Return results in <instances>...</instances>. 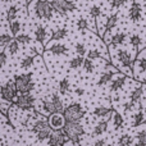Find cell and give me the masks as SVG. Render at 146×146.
<instances>
[{"instance_id":"17","label":"cell","mask_w":146,"mask_h":146,"mask_svg":"<svg viewBox=\"0 0 146 146\" xmlns=\"http://www.w3.org/2000/svg\"><path fill=\"white\" fill-rule=\"evenodd\" d=\"M108 126H109V122L106 121V119L99 121V123L96 124L95 128H94L92 135H94V136H100V135H103L104 132L108 131Z\"/></svg>"},{"instance_id":"50","label":"cell","mask_w":146,"mask_h":146,"mask_svg":"<svg viewBox=\"0 0 146 146\" xmlns=\"http://www.w3.org/2000/svg\"><path fill=\"white\" fill-rule=\"evenodd\" d=\"M1 146H8V145H7V144H5V142H4V141H3V142H1Z\"/></svg>"},{"instance_id":"16","label":"cell","mask_w":146,"mask_h":146,"mask_svg":"<svg viewBox=\"0 0 146 146\" xmlns=\"http://www.w3.org/2000/svg\"><path fill=\"white\" fill-rule=\"evenodd\" d=\"M46 128H50L49 122L45 121V119H37L32 126V132L37 135V133H40L41 131H44V129H46Z\"/></svg>"},{"instance_id":"20","label":"cell","mask_w":146,"mask_h":146,"mask_svg":"<svg viewBox=\"0 0 146 146\" xmlns=\"http://www.w3.org/2000/svg\"><path fill=\"white\" fill-rule=\"evenodd\" d=\"M68 35V30L66 27H62L58 28V30L53 31V35H51V40L54 41H59V40H63L66 36Z\"/></svg>"},{"instance_id":"31","label":"cell","mask_w":146,"mask_h":146,"mask_svg":"<svg viewBox=\"0 0 146 146\" xmlns=\"http://www.w3.org/2000/svg\"><path fill=\"white\" fill-rule=\"evenodd\" d=\"M17 13H18V8L17 7H10L9 9H8V12H7V19L9 21V23L10 22H13V21H15L14 18H17Z\"/></svg>"},{"instance_id":"54","label":"cell","mask_w":146,"mask_h":146,"mask_svg":"<svg viewBox=\"0 0 146 146\" xmlns=\"http://www.w3.org/2000/svg\"><path fill=\"white\" fill-rule=\"evenodd\" d=\"M27 146H30V145H27Z\"/></svg>"},{"instance_id":"3","label":"cell","mask_w":146,"mask_h":146,"mask_svg":"<svg viewBox=\"0 0 146 146\" xmlns=\"http://www.w3.org/2000/svg\"><path fill=\"white\" fill-rule=\"evenodd\" d=\"M85 114H86V111H85V109L81 106V104L73 103L66 108L63 115H64V118H66L67 123H78V122L85 117Z\"/></svg>"},{"instance_id":"6","label":"cell","mask_w":146,"mask_h":146,"mask_svg":"<svg viewBox=\"0 0 146 146\" xmlns=\"http://www.w3.org/2000/svg\"><path fill=\"white\" fill-rule=\"evenodd\" d=\"M14 105L22 110H31L35 106V98L31 94H19L14 100Z\"/></svg>"},{"instance_id":"28","label":"cell","mask_w":146,"mask_h":146,"mask_svg":"<svg viewBox=\"0 0 146 146\" xmlns=\"http://www.w3.org/2000/svg\"><path fill=\"white\" fill-rule=\"evenodd\" d=\"M126 37H127V35L124 32H118V33H115V35L111 36L110 44H113V45H121V44L124 42Z\"/></svg>"},{"instance_id":"29","label":"cell","mask_w":146,"mask_h":146,"mask_svg":"<svg viewBox=\"0 0 146 146\" xmlns=\"http://www.w3.org/2000/svg\"><path fill=\"white\" fill-rule=\"evenodd\" d=\"M69 87H71V85H69V81L68 78H63V80L59 82V92L60 94H67L69 91Z\"/></svg>"},{"instance_id":"5","label":"cell","mask_w":146,"mask_h":146,"mask_svg":"<svg viewBox=\"0 0 146 146\" xmlns=\"http://www.w3.org/2000/svg\"><path fill=\"white\" fill-rule=\"evenodd\" d=\"M19 95L14 86V81H8L5 85L1 86V99L3 101H8V103H14L17 96Z\"/></svg>"},{"instance_id":"33","label":"cell","mask_w":146,"mask_h":146,"mask_svg":"<svg viewBox=\"0 0 146 146\" xmlns=\"http://www.w3.org/2000/svg\"><path fill=\"white\" fill-rule=\"evenodd\" d=\"M53 133V129L51 128H46L44 131H41L40 133H37V140L38 141H44V140H49V137Z\"/></svg>"},{"instance_id":"39","label":"cell","mask_w":146,"mask_h":146,"mask_svg":"<svg viewBox=\"0 0 146 146\" xmlns=\"http://www.w3.org/2000/svg\"><path fill=\"white\" fill-rule=\"evenodd\" d=\"M77 28L81 31H85V30H88V21L86 18H80L77 21Z\"/></svg>"},{"instance_id":"19","label":"cell","mask_w":146,"mask_h":146,"mask_svg":"<svg viewBox=\"0 0 146 146\" xmlns=\"http://www.w3.org/2000/svg\"><path fill=\"white\" fill-rule=\"evenodd\" d=\"M111 111L113 110H111L110 108H108V106H96V108L92 110V113L95 117L104 118V117H106V115H110Z\"/></svg>"},{"instance_id":"10","label":"cell","mask_w":146,"mask_h":146,"mask_svg":"<svg viewBox=\"0 0 146 146\" xmlns=\"http://www.w3.org/2000/svg\"><path fill=\"white\" fill-rule=\"evenodd\" d=\"M117 55H118V59L122 63V66L126 67V68H129V69L132 68V66H133V59H132L131 54H129L128 51L124 50V49H118Z\"/></svg>"},{"instance_id":"23","label":"cell","mask_w":146,"mask_h":146,"mask_svg":"<svg viewBox=\"0 0 146 146\" xmlns=\"http://www.w3.org/2000/svg\"><path fill=\"white\" fill-rule=\"evenodd\" d=\"M35 36H36V40L38 41V42H41V44H44L45 45V42H46V30L42 27V26H37V28H36V31H35Z\"/></svg>"},{"instance_id":"25","label":"cell","mask_w":146,"mask_h":146,"mask_svg":"<svg viewBox=\"0 0 146 146\" xmlns=\"http://www.w3.org/2000/svg\"><path fill=\"white\" fill-rule=\"evenodd\" d=\"M146 117H145V113L144 110H139L136 114L133 115V122H132V126L133 127H139L141 124H144Z\"/></svg>"},{"instance_id":"9","label":"cell","mask_w":146,"mask_h":146,"mask_svg":"<svg viewBox=\"0 0 146 146\" xmlns=\"http://www.w3.org/2000/svg\"><path fill=\"white\" fill-rule=\"evenodd\" d=\"M48 122L53 131H60V129L64 128V126H66V123H67L63 114H58V113L51 114L48 118Z\"/></svg>"},{"instance_id":"30","label":"cell","mask_w":146,"mask_h":146,"mask_svg":"<svg viewBox=\"0 0 146 146\" xmlns=\"http://www.w3.org/2000/svg\"><path fill=\"white\" fill-rule=\"evenodd\" d=\"M132 141H133L132 136H129V135H122L118 140V145L119 146H129L132 144Z\"/></svg>"},{"instance_id":"36","label":"cell","mask_w":146,"mask_h":146,"mask_svg":"<svg viewBox=\"0 0 146 146\" xmlns=\"http://www.w3.org/2000/svg\"><path fill=\"white\" fill-rule=\"evenodd\" d=\"M136 140L139 146H146V129L145 131H140L136 135Z\"/></svg>"},{"instance_id":"13","label":"cell","mask_w":146,"mask_h":146,"mask_svg":"<svg viewBox=\"0 0 146 146\" xmlns=\"http://www.w3.org/2000/svg\"><path fill=\"white\" fill-rule=\"evenodd\" d=\"M48 50L54 55H63V54H66L68 51V48L66 45H63V44H53V45H50L48 48Z\"/></svg>"},{"instance_id":"52","label":"cell","mask_w":146,"mask_h":146,"mask_svg":"<svg viewBox=\"0 0 146 146\" xmlns=\"http://www.w3.org/2000/svg\"><path fill=\"white\" fill-rule=\"evenodd\" d=\"M87 1H94V0H87Z\"/></svg>"},{"instance_id":"32","label":"cell","mask_w":146,"mask_h":146,"mask_svg":"<svg viewBox=\"0 0 146 146\" xmlns=\"http://www.w3.org/2000/svg\"><path fill=\"white\" fill-rule=\"evenodd\" d=\"M14 40V38L12 37L10 35H8V33H1V37H0V42H1V50H4V48L7 45H9L12 41Z\"/></svg>"},{"instance_id":"22","label":"cell","mask_w":146,"mask_h":146,"mask_svg":"<svg viewBox=\"0 0 146 146\" xmlns=\"http://www.w3.org/2000/svg\"><path fill=\"white\" fill-rule=\"evenodd\" d=\"M139 71L146 73V55H139L136 60V67H135V74H136Z\"/></svg>"},{"instance_id":"18","label":"cell","mask_w":146,"mask_h":146,"mask_svg":"<svg viewBox=\"0 0 146 146\" xmlns=\"http://www.w3.org/2000/svg\"><path fill=\"white\" fill-rule=\"evenodd\" d=\"M113 77H114V72H111V71L104 72L103 74L100 76V78H99V81H98V83H96V85H98V86L108 85L109 82H111V81H113Z\"/></svg>"},{"instance_id":"51","label":"cell","mask_w":146,"mask_h":146,"mask_svg":"<svg viewBox=\"0 0 146 146\" xmlns=\"http://www.w3.org/2000/svg\"><path fill=\"white\" fill-rule=\"evenodd\" d=\"M3 1H5V0H3ZM7 1H13V0H7Z\"/></svg>"},{"instance_id":"47","label":"cell","mask_w":146,"mask_h":146,"mask_svg":"<svg viewBox=\"0 0 146 146\" xmlns=\"http://www.w3.org/2000/svg\"><path fill=\"white\" fill-rule=\"evenodd\" d=\"M106 145V141L104 139H98L95 140V142H94L92 146H105Z\"/></svg>"},{"instance_id":"41","label":"cell","mask_w":146,"mask_h":146,"mask_svg":"<svg viewBox=\"0 0 146 146\" xmlns=\"http://www.w3.org/2000/svg\"><path fill=\"white\" fill-rule=\"evenodd\" d=\"M15 40L18 41L19 44H28L31 41V37L28 35H25V33H19V35L15 36Z\"/></svg>"},{"instance_id":"49","label":"cell","mask_w":146,"mask_h":146,"mask_svg":"<svg viewBox=\"0 0 146 146\" xmlns=\"http://www.w3.org/2000/svg\"><path fill=\"white\" fill-rule=\"evenodd\" d=\"M132 105H133V103H131V101H129V103H126L124 104V110H129V109L132 108Z\"/></svg>"},{"instance_id":"37","label":"cell","mask_w":146,"mask_h":146,"mask_svg":"<svg viewBox=\"0 0 146 146\" xmlns=\"http://www.w3.org/2000/svg\"><path fill=\"white\" fill-rule=\"evenodd\" d=\"M18 44H19V42H18V41L14 38V40H13L12 42H10L9 45H8V48H7V49H8V51H9V54L14 55V54H17V53H18V49H19Z\"/></svg>"},{"instance_id":"8","label":"cell","mask_w":146,"mask_h":146,"mask_svg":"<svg viewBox=\"0 0 146 146\" xmlns=\"http://www.w3.org/2000/svg\"><path fill=\"white\" fill-rule=\"evenodd\" d=\"M67 142H68V137L66 136L63 129H60V131H53L51 136L48 140V146H64Z\"/></svg>"},{"instance_id":"7","label":"cell","mask_w":146,"mask_h":146,"mask_svg":"<svg viewBox=\"0 0 146 146\" xmlns=\"http://www.w3.org/2000/svg\"><path fill=\"white\" fill-rule=\"evenodd\" d=\"M51 5L54 10L62 15L67 14L68 12H73L76 9V4L73 0H53Z\"/></svg>"},{"instance_id":"43","label":"cell","mask_w":146,"mask_h":146,"mask_svg":"<svg viewBox=\"0 0 146 146\" xmlns=\"http://www.w3.org/2000/svg\"><path fill=\"white\" fill-rule=\"evenodd\" d=\"M100 56H101L100 51L96 50V49H91V50L88 51V54H87V59H90V60L98 59V58H100Z\"/></svg>"},{"instance_id":"35","label":"cell","mask_w":146,"mask_h":146,"mask_svg":"<svg viewBox=\"0 0 146 146\" xmlns=\"http://www.w3.org/2000/svg\"><path fill=\"white\" fill-rule=\"evenodd\" d=\"M33 62H35L33 56H26V58H23L22 62H21V67H22L23 69H28L33 64Z\"/></svg>"},{"instance_id":"48","label":"cell","mask_w":146,"mask_h":146,"mask_svg":"<svg viewBox=\"0 0 146 146\" xmlns=\"http://www.w3.org/2000/svg\"><path fill=\"white\" fill-rule=\"evenodd\" d=\"M74 94H76V95H78V96H81V95H83V94H85V90H83V88H76Z\"/></svg>"},{"instance_id":"4","label":"cell","mask_w":146,"mask_h":146,"mask_svg":"<svg viewBox=\"0 0 146 146\" xmlns=\"http://www.w3.org/2000/svg\"><path fill=\"white\" fill-rule=\"evenodd\" d=\"M63 132L68 137L69 141H72L73 144H80L81 137L85 135V128L80 122L78 123H66Z\"/></svg>"},{"instance_id":"45","label":"cell","mask_w":146,"mask_h":146,"mask_svg":"<svg viewBox=\"0 0 146 146\" xmlns=\"http://www.w3.org/2000/svg\"><path fill=\"white\" fill-rule=\"evenodd\" d=\"M128 1V0H110V7L111 8H121L122 5H124Z\"/></svg>"},{"instance_id":"53","label":"cell","mask_w":146,"mask_h":146,"mask_svg":"<svg viewBox=\"0 0 146 146\" xmlns=\"http://www.w3.org/2000/svg\"><path fill=\"white\" fill-rule=\"evenodd\" d=\"M142 1H145V3H146V0H142Z\"/></svg>"},{"instance_id":"24","label":"cell","mask_w":146,"mask_h":146,"mask_svg":"<svg viewBox=\"0 0 146 146\" xmlns=\"http://www.w3.org/2000/svg\"><path fill=\"white\" fill-rule=\"evenodd\" d=\"M113 126H114V129H119L122 128V126H123L124 121H123V117H122V114H119L118 111L113 110Z\"/></svg>"},{"instance_id":"40","label":"cell","mask_w":146,"mask_h":146,"mask_svg":"<svg viewBox=\"0 0 146 146\" xmlns=\"http://www.w3.org/2000/svg\"><path fill=\"white\" fill-rule=\"evenodd\" d=\"M83 71H85L86 73H92L94 72L92 60H90V59H87V58L85 59V63H83Z\"/></svg>"},{"instance_id":"2","label":"cell","mask_w":146,"mask_h":146,"mask_svg":"<svg viewBox=\"0 0 146 146\" xmlns=\"http://www.w3.org/2000/svg\"><path fill=\"white\" fill-rule=\"evenodd\" d=\"M13 81H14V86L18 94H30L35 88V83L32 82V73L14 76Z\"/></svg>"},{"instance_id":"46","label":"cell","mask_w":146,"mask_h":146,"mask_svg":"<svg viewBox=\"0 0 146 146\" xmlns=\"http://www.w3.org/2000/svg\"><path fill=\"white\" fill-rule=\"evenodd\" d=\"M0 64H1V67H5V64H7V53H5V50H1V54H0Z\"/></svg>"},{"instance_id":"26","label":"cell","mask_w":146,"mask_h":146,"mask_svg":"<svg viewBox=\"0 0 146 146\" xmlns=\"http://www.w3.org/2000/svg\"><path fill=\"white\" fill-rule=\"evenodd\" d=\"M83 63H85V59L82 56H74V58H72L69 60L68 66L71 69H78L81 67H83Z\"/></svg>"},{"instance_id":"27","label":"cell","mask_w":146,"mask_h":146,"mask_svg":"<svg viewBox=\"0 0 146 146\" xmlns=\"http://www.w3.org/2000/svg\"><path fill=\"white\" fill-rule=\"evenodd\" d=\"M141 96H142V86L140 85L139 87H136L131 92V95H129V101L135 104V103H137V101H140Z\"/></svg>"},{"instance_id":"1","label":"cell","mask_w":146,"mask_h":146,"mask_svg":"<svg viewBox=\"0 0 146 146\" xmlns=\"http://www.w3.org/2000/svg\"><path fill=\"white\" fill-rule=\"evenodd\" d=\"M30 12L33 9L35 15L41 19H50L54 12L51 1H48V0H35V1L30 3Z\"/></svg>"},{"instance_id":"15","label":"cell","mask_w":146,"mask_h":146,"mask_svg":"<svg viewBox=\"0 0 146 146\" xmlns=\"http://www.w3.org/2000/svg\"><path fill=\"white\" fill-rule=\"evenodd\" d=\"M51 103H53L54 106H55V111H56V113H58V114H63L64 113L66 108H64L63 101H62V99L59 98V95L56 92L51 95Z\"/></svg>"},{"instance_id":"11","label":"cell","mask_w":146,"mask_h":146,"mask_svg":"<svg viewBox=\"0 0 146 146\" xmlns=\"http://www.w3.org/2000/svg\"><path fill=\"white\" fill-rule=\"evenodd\" d=\"M141 13H142L141 5L137 3V0H133L131 8H129V18H131L132 22H139L141 19Z\"/></svg>"},{"instance_id":"38","label":"cell","mask_w":146,"mask_h":146,"mask_svg":"<svg viewBox=\"0 0 146 146\" xmlns=\"http://www.w3.org/2000/svg\"><path fill=\"white\" fill-rule=\"evenodd\" d=\"M74 49H76V53L78 54V56H82V58H83V55L87 53V50H86V45H85V44H82V42H77V44H76Z\"/></svg>"},{"instance_id":"14","label":"cell","mask_w":146,"mask_h":146,"mask_svg":"<svg viewBox=\"0 0 146 146\" xmlns=\"http://www.w3.org/2000/svg\"><path fill=\"white\" fill-rule=\"evenodd\" d=\"M41 109H42V113L50 117L51 114H55V106L51 103V100H41Z\"/></svg>"},{"instance_id":"42","label":"cell","mask_w":146,"mask_h":146,"mask_svg":"<svg viewBox=\"0 0 146 146\" xmlns=\"http://www.w3.org/2000/svg\"><path fill=\"white\" fill-rule=\"evenodd\" d=\"M101 14V9L99 5H92V7L90 8V15L94 18H98L99 15Z\"/></svg>"},{"instance_id":"34","label":"cell","mask_w":146,"mask_h":146,"mask_svg":"<svg viewBox=\"0 0 146 146\" xmlns=\"http://www.w3.org/2000/svg\"><path fill=\"white\" fill-rule=\"evenodd\" d=\"M9 27H10L12 33L14 35V37L17 35H19V33H18V32H19V30H21V22H19V21L15 19V21H13V22H10L9 23Z\"/></svg>"},{"instance_id":"21","label":"cell","mask_w":146,"mask_h":146,"mask_svg":"<svg viewBox=\"0 0 146 146\" xmlns=\"http://www.w3.org/2000/svg\"><path fill=\"white\" fill-rule=\"evenodd\" d=\"M118 23V14H111L110 17H108L106 19V25H105V32H110Z\"/></svg>"},{"instance_id":"44","label":"cell","mask_w":146,"mask_h":146,"mask_svg":"<svg viewBox=\"0 0 146 146\" xmlns=\"http://www.w3.org/2000/svg\"><path fill=\"white\" fill-rule=\"evenodd\" d=\"M129 42L132 44V46L137 48V46L141 44V37H140L139 35H132L131 37H129Z\"/></svg>"},{"instance_id":"12","label":"cell","mask_w":146,"mask_h":146,"mask_svg":"<svg viewBox=\"0 0 146 146\" xmlns=\"http://www.w3.org/2000/svg\"><path fill=\"white\" fill-rule=\"evenodd\" d=\"M126 80H127V76L123 74V73H121V74L118 76V78H115V80L111 81V83H110V90L113 91V92H115V91L121 90V88L123 87V85L126 83Z\"/></svg>"}]
</instances>
